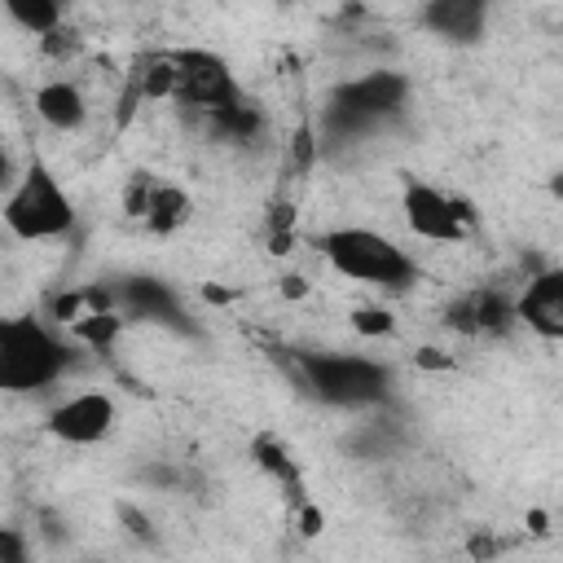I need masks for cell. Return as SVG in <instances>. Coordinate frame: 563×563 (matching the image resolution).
<instances>
[{
	"mask_svg": "<svg viewBox=\"0 0 563 563\" xmlns=\"http://www.w3.org/2000/svg\"><path fill=\"white\" fill-rule=\"evenodd\" d=\"M317 251L343 282H356L369 290H409L418 282V260L400 242L365 224L325 229L317 238Z\"/></svg>",
	"mask_w": 563,
	"mask_h": 563,
	"instance_id": "6da1fadb",
	"label": "cell"
},
{
	"mask_svg": "<svg viewBox=\"0 0 563 563\" xmlns=\"http://www.w3.org/2000/svg\"><path fill=\"white\" fill-rule=\"evenodd\" d=\"M75 369L70 343L44 317H9L0 325V387L13 396L48 391Z\"/></svg>",
	"mask_w": 563,
	"mask_h": 563,
	"instance_id": "7a4b0ae2",
	"label": "cell"
},
{
	"mask_svg": "<svg viewBox=\"0 0 563 563\" xmlns=\"http://www.w3.org/2000/svg\"><path fill=\"white\" fill-rule=\"evenodd\" d=\"M4 229L18 242H57L75 229V202L62 189V180L44 167L31 163L22 176H13V185L4 189Z\"/></svg>",
	"mask_w": 563,
	"mask_h": 563,
	"instance_id": "3957f363",
	"label": "cell"
},
{
	"mask_svg": "<svg viewBox=\"0 0 563 563\" xmlns=\"http://www.w3.org/2000/svg\"><path fill=\"white\" fill-rule=\"evenodd\" d=\"M299 378L317 400L339 405V409L378 405L387 396V369L361 352H303Z\"/></svg>",
	"mask_w": 563,
	"mask_h": 563,
	"instance_id": "277c9868",
	"label": "cell"
},
{
	"mask_svg": "<svg viewBox=\"0 0 563 563\" xmlns=\"http://www.w3.org/2000/svg\"><path fill=\"white\" fill-rule=\"evenodd\" d=\"M405 97H409V79L400 70H365L334 92V101L325 110V132L347 136V132L378 128L405 106Z\"/></svg>",
	"mask_w": 563,
	"mask_h": 563,
	"instance_id": "5b68a950",
	"label": "cell"
},
{
	"mask_svg": "<svg viewBox=\"0 0 563 563\" xmlns=\"http://www.w3.org/2000/svg\"><path fill=\"white\" fill-rule=\"evenodd\" d=\"M172 57H176V97L172 101L180 110H189L198 123L211 119V114H220V110H229V106H238V101H246L242 88H238V79H233V70L216 53H207V48H180Z\"/></svg>",
	"mask_w": 563,
	"mask_h": 563,
	"instance_id": "8992f818",
	"label": "cell"
},
{
	"mask_svg": "<svg viewBox=\"0 0 563 563\" xmlns=\"http://www.w3.org/2000/svg\"><path fill=\"white\" fill-rule=\"evenodd\" d=\"M400 216L409 224L413 238L422 242H435V246H457L475 220V211L466 202H457L453 194L435 189V185H422V180H409L405 194H400Z\"/></svg>",
	"mask_w": 563,
	"mask_h": 563,
	"instance_id": "52a82bcc",
	"label": "cell"
},
{
	"mask_svg": "<svg viewBox=\"0 0 563 563\" xmlns=\"http://www.w3.org/2000/svg\"><path fill=\"white\" fill-rule=\"evenodd\" d=\"M48 431L62 440V444H97L114 431L119 422V405L110 391L101 387H84V391H70L62 396L53 409H48Z\"/></svg>",
	"mask_w": 563,
	"mask_h": 563,
	"instance_id": "ba28073f",
	"label": "cell"
},
{
	"mask_svg": "<svg viewBox=\"0 0 563 563\" xmlns=\"http://www.w3.org/2000/svg\"><path fill=\"white\" fill-rule=\"evenodd\" d=\"M31 106H35V119L48 128V132H84L88 128V114H92V101L84 92V84L57 75V79H44L35 92H31Z\"/></svg>",
	"mask_w": 563,
	"mask_h": 563,
	"instance_id": "9c48e42d",
	"label": "cell"
},
{
	"mask_svg": "<svg viewBox=\"0 0 563 563\" xmlns=\"http://www.w3.org/2000/svg\"><path fill=\"white\" fill-rule=\"evenodd\" d=\"M515 308H519V321L541 339H563V268L537 273L515 299Z\"/></svg>",
	"mask_w": 563,
	"mask_h": 563,
	"instance_id": "30bf717a",
	"label": "cell"
},
{
	"mask_svg": "<svg viewBox=\"0 0 563 563\" xmlns=\"http://www.w3.org/2000/svg\"><path fill=\"white\" fill-rule=\"evenodd\" d=\"M114 308L119 317H136V321H158V325H180V303L176 295L154 282V277H132V282H119L114 286Z\"/></svg>",
	"mask_w": 563,
	"mask_h": 563,
	"instance_id": "8fae6325",
	"label": "cell"
},
{
	"mask_svg": "<svg viewBox=\"0 0 563 563\" xmlns=\"http://www.w3.org/2000/svg\"><path fill=\"white\" fill-rule=\"evenodd\" d=\"M488 9H493V0H422L418 22L431 35H444V40H462L466 44V40L484 35Z\"/></svg>",
	"mask_w": 563,
	"mask_h": 563,
	"instance_id": "7c38bea8",
	"label": "cell"
},
{
	"mask_svg": "<svg viewBox=\"0 0 563 563\" xmlns=\"http://www.w3.org/2000/svg\"><path fill=\"white\" fill-rule=\"evenodd\" d=\"M66 4L75 0H4V13L13 18V26H22L26 35L44 40L57 26H66Z\"/></svg>",
	"mask_w": 563,
	"mask_h": 563,
	"instance_id": "4fadbf2b",
	"label": "cell"
},
{
	"mask_svg": "<svg viewBox=\"0 0 563 563\" xmlns=\"http://www.w3.org/2000/svg\"><path fill=\"white\" fill-rule=\"evenodd\" d=\"M185 216H189L185 189H176V185H150V198H145L141 220H145L154 233H172L176 224H185Z\"/></svg>",
	"mask_w": 563,
	"mask_h": 563,
	"instance_id": "5bb4252c",
	"label": "cell"
},
{
	"mask_svg": "<svg viewBox=\"0 0 563 563\" xmlns=\"http://www.w3.org/2000/svg\"><path fill=\"white\" fill-rule=\"evenodd\" d=\"M391 325H396V317H391L387 308H361V312H352V330L365 334V339L391 334Z\"/></svg>",
	"mask_w": 563,
	"mask_h": 563,
	"instance_id": "9a60e30c",
	"label": "cell"
},
{
	"mask_svg": "<svg viewBox=\"0 0 563 563\" xmlns=\"http://www.w3.org/2000/svg\"><path fill=\"white\" fill-rule=\"evenodd\" d=\"M550 189H554V198H563V172H559V176L550 180Z\"/></svg>",
	"mask_w": 563,
	"mask_h": 563,
	"instance_id": "2e32d148",
	"label": "cell"
}]
</instances>
